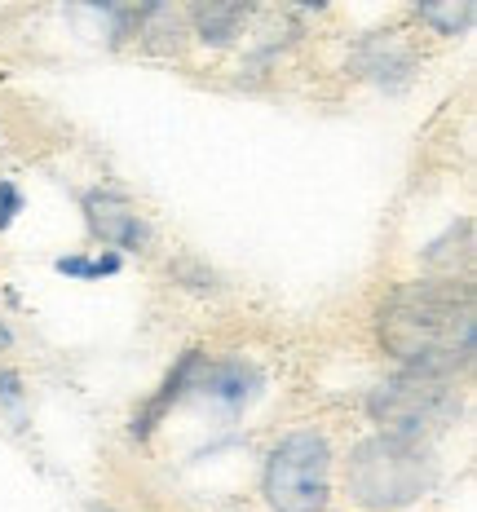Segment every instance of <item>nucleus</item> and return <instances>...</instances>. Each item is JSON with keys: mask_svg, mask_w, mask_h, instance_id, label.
I'll list each match as a JSON object with an SVG mask.
<instances>
[{"mask_svg": "<svg viewBox=\"0 0 477 512\" xmlns=\"http://www.w3.org/2000/svg\"><path fill=\"white\" fill-rule=\"evenodd\" d=\"M376 336L407 371L455 380L473 367L477 309L469 279L402 283L376 309Z\"/></svg>", "mask_w": 477, "mask_h": 512, "instance_id": "nucleus-1", "label": "nucleus"}, {"mask_svg": "<svg viewBox=\"0 0 477 512\" xmlns=\"http://www.w3.org/2000/svg\"><path fill=\"white\" fill-rule=\"evenodd\" d=\"M345 482L358 508L402 512L420 495H429V486L438 482V460L424 442H402V437L376 433L349 451Z\"/></svg>", "mask_w": 477, "mask_h": 512, "instance_id": "nucleus-2", "label": "nucleus"}, {"mask_svg": "<svg viewBox=\"0 0 477 512\" xmlns=\"http://www.w3.org/2000/svg\"><path fill=\"white\" fill-rule=\"evenodd\" d=\"M460 389L455 380L407 371L380 380L367 393V415L380 424V433L402 437V442H429V437L447 433L460 420Z\"/></svg>", "mask_w": 477, "mask_h": 512, "instance_id": "nucleus-3", "label": "nucleus"}, {"mask_svg": "<svg viewBox=\"0 0 477 512\" xmlns=\"http://www.w3.org/2000/svg\"><path fill=\"white\" fill-rule=\"evenodd\" d=\"M261 495L274 512H323L332 504V446L318 429H296L265 455Z\"/></svg>", "mask_w": 477, "mask_h": 512, "instance_id": "nucleus-4", "label": "nucleus"}, {"mask_svg": "<svg viewBox=\"0 0 477 512\" xmlns=\"http://www.w3.org/2000/svg\"><path fill=\"white\" fill-rule=\"evenodd\" d=\"M80 208H84V226H89V234L106 252L124 256V252L151 248V226H146V217L120 190H89V195L80 199Z\"/></svg>", "mask_w": 477, "mask_h": 512, "instance_id": "nucleus-5", "label": "nucleus"}, {"mask_svg": "<svg viewBox=\"0 0 477 512\" xmlns=\"http://www.w3.org/2000/svg\"><path fill=\"white\" fill-rule=\"evenodd\" d=\"M261 389H265V376L257 362H248V358H217V362L204 358V367L195 371V384H190V393L217 402V407L230 415L252 407V402L261 398Z\"/></svg>", "mask_w": 477, "mask_h": 512, "instance_id": "nucleus-6", "label": "nucleus"}, {"mask_svg": "<svg viewBox=\"0 0 477 512\" xmlns=\"http://www.w3.org/2000/svg\"><path fill=\"white\" fill-rule=\"evenodd\" d=\"M199 367H204V349H186V354L173 362V371H168V376H164V384H159V393H155L151 402H146L142 411L133 415L129 433L137 437V442H146V437H151V433L159 429V420H164V415H168V411L177 407V402L186 398V393H190V384H195V371H199Z\"/></svg>", "mask_w": 477, "mask_h": 512, "instance_id": "nucleus-7", "label": "nucleus"}, {"mask_svg": "<svg viewBox=\"0 0 477 512\" xmlns=\"http://www.w3.org/2000/svg\"><path fill=\"white\" fill-rule=\"evenodd\" d=\"M252 5H239V0H204V5L190 9V23H195V36L212 49L235 45V36L248 27Z\"/></svg>", "mask_w": 477, "mask_h": 512, "instance_id": "nucleus-8", "label": "nucleus"}, {"mask_svg": "<svg viewBox=\"0 0 477 512\" xmlns=\"http://www.w3.org/2000/svg\"><path fill=\"white\" fill-rule=\"evenodd\" d=\"M420 261L429 270H438V279H469V261H473V221L460 217L455 226L433 239L429 248L420 252Z\"/></svg>", "mask_w": 477, "mask_h": 512, "instance_id": "nucleus-9", "label": "nucleus"}, {"mask_svg": "<svg viewBox=\"0 0 477 512\" xmlns=\"http://www.w3.org/2000/svg\"><path fill=\"white\" fill-rule=\"evenodd\" d=\"M363 71L376 84H385V89H398L402 80L411 76V67H416V58H411V49H402V45H394V40H367L363 49Z\"/></svg>", "mask_w": 477, "mask_h": 512, "instance_id": "nucleus-10", "label": "nucleus"}, {"mask_svg": "<svg viewBox=\"0 0 477 512\" xmlns=\"http://www.w3.org/2000/svg\"><path fill=\"white\" fill-rule=\"evenodd\" d=\"M473 0H442V5H416V18L429 23L438 36H460L473 23Z\"/></svg>", "mask_w": 477, "mask_h": 512, "instance_id": "nucleus-11", "label": "nucleus"}, {"mask_svg": "<svg viewBox=\"0 0 477 512\" xmlns=\"http://www.w3.org/2000/svg\"><path fill=\"white\" fill-rule=\"evenodd\" d=\"M23 398H27L23 376H18L14 367H5V362H0V402H5L9 411H23Z\"/></svg>", "mask_w": 477, "mask_h": 512, "instance_id": "nucleus-12", "label": "nucleus"}, {"mask_svg": "<svg viewBox=\"0 0 477 512\" xmlns=\"http://www.w3.org/2000/svg\"><path fill=\"white\" fill-rule=\"evenodd\" d=\"M124 256L120 252H102V256H89V279H106V274H120Z\"/></svg>", "mask_w": 477, "mask_h": 512, "instance_id": "nucleus-13", "label": "nucleus"}, {"mask_svg": "<svg viewBox=\"0 0 477 512\" xmlns=\"http://www.w3.org/2000/svg\"><path fill=\"white\" fill-rule=\"evenodd\" d=\"M53 270L67 274V279H89V256H80V252L58 256V261H53Z\"/></svg>", "mask_w": 477, "mask_h": 512, "instance_id": "nucleus-14", "label": "nucleus"}, {"mask_svg": "<svg viewBox=\"0 0 477 512\" xmlns=\"http://www.w3.org/2000/svg\"><path fill=\"white\" fill-rule=\"evenodd\" d=\"M0 212H5L9 221H14L18 212H23V190H18L14 181H0Z\"/></svg>", "mask_w": 477, "mask_h": 512, "instance_id": "nucleus-15", "label": "nucleus"}, {"mask_svg": "<svg viewBox=\"0 0 477 512\" xmlns=\"http://www.w3.org/2000/svg\"><path fill=\"white\" fill-rule=\"evenodd\" d=\"M9 345H14V332H9V327H5V323H0V354H5V349H9Z\"/></svg>", "mask_w": 477, "mask_h": 512, "instance_id": "nucleus-16", "label": "nucleus"}, {"mask_svg": "<svg viewBox=\"0 0 477 512\" xmlns=\"http://www.w3.org/2000/svg\"><path fill=\"white\" fill-rule=\"evenodd\" d=\"M9 226H14V221H9V217H5V212H0V234H5Z\"/></svg>", "mask_w": 477, "mask_h": 512, "instance_id": "nucleus-17", "label": "nucleus"}, {"mask_svg": "<svg viewBox=\"0 0 477 512\" xmlns=\"http://www.w3.org/2000/svg\"><path fill=\"white\" fill-rule=\"evenodd\" d=\"M89 512H115V508H106V504H93Z\"/></svg>", "mask_w": 477, "mask_h": 512, "instance_id": "nucleus-18", "label": "nucleus"}]
</instances>
